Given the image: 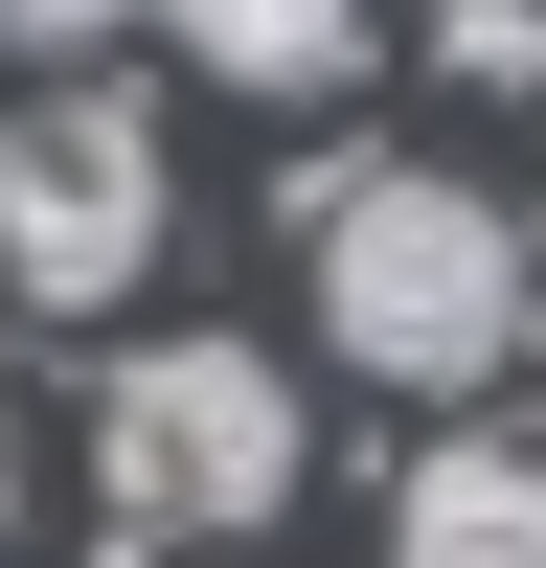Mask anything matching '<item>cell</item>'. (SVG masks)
<instances>
[{"label":"cell","mask_w":546,"mask_h":568,"mask_svg":"<svg viewBox=\"0 0 546 568\" xmlns=\"http://www.w3.org/2000/svg\"><path fill=\"white\" fill-rule=\"evenodd\" d=\"M91 500H114L136 546H160V524L251 546L273 500H296V387H273V342H228V318L136 342L114 387H91Z\"/></svg>","instance_id":"cell-2"},{"label":"cell","mask_w":546,"mask_h":568,"mask_svg":"<svg viewBox=\"0 0 546 568\" xmlns=\"http://www.w3.org/2000/svg\"><path fill=\"white\" fill-rule=\"evenodd\" d=\"M160 205H182V160H160L136 91L0 114V296H23V318H114L136 273H160Z\"/></svg>","instance_id":"cell-3"},{"label":"cell","mask_w":546,"mask_h":568,"mask_svg":"<svg viewBox=\"0 0 546 568\" xmlns=\"http://www.w3.org/2000/svg\"><path fill=\"white\" fill-rule=\"evenodd\" d=\"M114 23H160V0H0V45H23V69H69V45H114Z\"/></svg>","instance_id":"cell-7"},{"label":"cell","mask_w":546,"mask_h":568,"mask_svg":"<svg viewBox=\"0 0 546 568\" xmlns=\"http://www.w3.org/2000/svg\"><path fill=\"white\" fill-rule=\"evenodd\" d=\"M318 342L364 364V387H501V342H524V227L478 205V182L387 160V182H318Z\"/></svg>","instance_id":"cell-1"},{"label":"cell","mask_w":546,"mask_h":568,"mask_svg":"<svg viewBox=\"0 0 546 568\" xmlns=\"http://www.w3.org/2000/svg\"><path fill=\"white\" fill-rule=\"evenodd\" d=\"M0 524H23V433H0Z\"/></svg>","instance_id":"cell-8"},{"label":"cell","mask_w":546,"mask_h":568,"mask_svg":"<svg viewBox=\"0 0 546 568\" xmlns=\"http://www.w3.org/2000/svg\"><path fill=\"white\" fill-rule=\"evenodd\" d=\"M182 23V69H228V91H342L364 69V0H160Z\"/></svg>","instance_id":"cell-5"},{"label":"cell","mask_w":546,"mask_h":568,"mask_svg":"<svg viewBox=\"0 0 546 568\" xmlns=\"http://www.w3.org/2000/svg\"><path fill=\"white\" fill-rule=\"evenodd\" d=\"M433 69L455 91H546V0H433Z\"/></svg>","instance_id":"cell-6"},{"label":"cell","mask_w":546,"mask_h":568,"mask_svg":"<svg viewBox=\"0 0 546 568\" xmlns=\"http://www.w3.org/2000/svg\"><path fill=\"white\" fill-rule=\"evenodd\" d=\"M387 568H546V433H433L387 478Z\"/></svg>","instance_id":"cell-4"}]
</instances>
